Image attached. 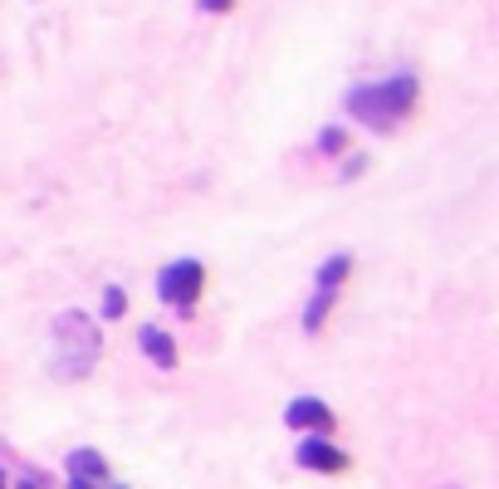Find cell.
<instances>
[{"instance_id": "7a4b0ae2", "label": "cell", "mask_w": 499, "mask_h": 489, "mask_svg": "<svg viewBox=\"0 0 499 489\" xmlns=\"http://www.w3.org/2000/svg\"><path fill=\"white\" fill-rule=\"evenodd\" d=\"M416 108V74H392L377 83H358L348 93V113L362 128H397Z\"/></svg>"}, {"instance_id": "6da1fadb", "label": "cell", "mask_w": 499, "mask_h": 489, "mask_svg": "<svg viewBox=\"0 0 499 489\" xmlns=\"http://www.w3.org/2000/svg\"><path fill=\"white\" fill-rule=\"evenodd\" d=\"M55 358H49V372H55L59 382H79L93 372V362H98L103 352V338L98 328H93L89 314H79V308H64V314L55 318Z\"/></svg>"}, {"instance_id": "8992f818", "label": "cell", "mask_w": 499, "mask_h": 489, "mask_svg": "<svg viewBox=\"0 0 499 489\" xmlns=\"http://www.w3.org/2000/svg\"><path fill=\"white\" fill-rule=\"evenodd\" d=\"M284 421H289V431H314V435H328L333 431V411L324 407V401H314V397L289 401Z\"/></svg>"}, {"instance_id": "7c38bea8", "label": "cell", "mask_w": 499, "mask_h": 489, "mask_svg": "<svg viewBox=\"0 0 499 489\" xmlns=\"http://www.w3.org/2000/svg\"><path fill=\"white\" fill-rule=\"evenodd\" d=\"M20 489H45V475H25V480H20Z\"/></svg>"}, {"instance_id": "30bf717a", "label": "cell", "mask_w": 499, "mask_h": 489, "mask_svg": "<svg viewBox=\"0 0 499 489\" xmlns=\"http://www.w3.org/2000/svg\"><path fill=\"white\" fill-rule=\"evenodd\" d=\"M343 142H348V138H343V128H324L318 148H324V152H343Z\"/></svg>"}, {"instance_id": "4fadbf2b", "label": "cell", "mask_w": 499, "mask_h": 489, "mask_svg": "<svg viewBox=\"0 0 499 489\" xmlns=\"http://www.w3.org/2000/svg\"><path fill=\"white\" fill-rule=\"evenodd\" d=\"M69 489H98V485H89V480H74V475H69Z\"/></svg>"}, {"instance_id": "3957f363", "label": "cell", "mask_w": 499, "mask_h": 489, "mask_svg": "<svg viewBox=\"0 0 499 489\" xmlns=\"http://www.w3.org/2000/svg\"><path fill=\"white\" fill-rule=\"evenodd\" d=\"M348 269H352V255L324 259V269H318V279H314V299L304 304V333H318V328L328 324L333 299H338V289H343V279H348Z\"/></svg>"}, {"instance_id": "ba28073f", "label": "cell", "mask_w": 499, "mask_h": 489, "mask_svg": "<svg viewBox=\"0 0 499 489\" xmlns=\"http://www.w3.org/2000/svg\"><path fill=\"white\" fill-rule=\"evenodd\" d=\"M138 342H142V352H148L157 367H176V342L166 338L162 328H142V338H138Z\"/></svg>"}, {"instance_id": "9a60e30c", "label": "cell", "mask_w": 499, "mask_h": 489, "mask_svg": "<svg viewBox=\"0 0 499 489\" xmlns=\"http://www.w3.org/2000/svg\"><path fill=\"white\" fill-rule=\"evenodd\" d=\"M0 489H5V470H0Z\"/></svg>"}, {"instance_id": "277c9868", "label": "cell", "mask_w": 499, "mask_h": 489, "mask_svg": "<svg viewBox=\"0 0 499 489\" xmlns=\"http://www.w3.org/2000/svg\"><path fill=\"white\" fill-rule=\"evenodd\" d=\"M201 284H206V269L196 265V259H176V265H166L162 274H157V294H162V304H172V308H191L196 299H201Z\"/></svg>"}, {"instance_id": "9c48e42d", "label": "cell", "mask_w": 499, "mask_h": 489, "mask_svg": "<svg viewBox=\"0 0 499 489\" xmlns=\"http://www.w3.org/2000/svg\"><path fill=\"white\" fill-rule=\"evenodd\" d=\"M103 314H108V318H123V314H128V294H123L118 284L103 289Z\"/></svg>"}, {"instance_id": "5b68a950", "label": "cell", "mask_w": 499, "mask_h": 489, "mask_svg": "<svg viewBox=\"0 0 499 489\" xmlns=\"http://www.w3.org/2000/svg\"><path fill=\"white\" fill-rule=\"evenodd\" d=\"M294 460L304 465V470H318V475H343V470H348V455H343L338 445H328V435H309V441H299Z\"/></svg>"}, {"instance_id": "5bb4252c", "label": "cell", "mask_w": 499, "mask_h": 489, "mask_svg": "<svg viewBox=\"0 0 499 489\" xmlns=\"http://www.w3.org/2000/svg\"><path fill=\"white\" fill-rule=\"evenodd\" d=\"M103 489H128V485H103Z\"/></svg>"}, {"instance_id": "8fae6325", "label": "cell", "mask_w": 499, "mask_h": 489, "mask_svg": "<svg viewBox=\"0 0 499 489\" xmlns=\"http://www.w3.org/2000/svg\"><path fill=\"white\" fill-rule=\"evenodd\" d=\"M201 10H211V15H221V10H231V0H201Z\"/></svg>"}, {"instance_id": "52a82bcc", "label": "cell", "mask_w": 499, "mask_h": 489, "mask_svg": "<svg viewBox=\"0 0 499 489\" xmlns=\"http://www.w3.org/2000/svg\"><path fill=\"white\" fill-rule=\"evenodd\" d=\"M69 475L89 485H108V460L98 451H69Z\"/></svg>"}]
</instances>
